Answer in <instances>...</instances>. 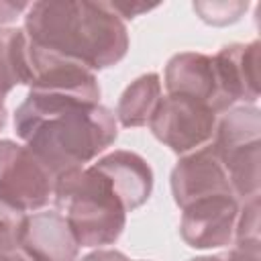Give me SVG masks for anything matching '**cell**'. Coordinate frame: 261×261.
I'll return each mask as SVG.
<instances>
[{
    "label": "cell",
    "mask_w": 261,
    "mask_h": 261,
    "mask_svg": "<svg viewBox=\"0 0 261 261\" xmlns=\"http://www.w3.org/2000/svg\"><path fill=\"white\" fill-rule=\"evenodd\" d=\"M14 130L39 161L59 175L82 169L118 135L116 116L98 104L27 94L14 112Z\"/></svg>",
    "instance_id": "obj_1"
},
{
    "label": "cell",
    "mask_w": 261,
    "mask_h": 261,
    "mask_svg": "<svg viewBox=\"0 0 261 261\" xmlns=\"http://www.w3.org/2000/svg\"><path fill=\"white\" fill-rule=\"evenodd\" d=\"M27 37L88 69H106L128 51L124 20L108 2L88 0H41L24 14Z\"/></svg>",
    "instance_id": "obj_2"
},
{
    "label": "cell",
    "mask_w": 261,
    "mask_h": 261,
    "mask_svg": "<svg viewBox=\"0 0 261 261\" xmlns=\"http://www.w3.org/2000/svg\"><path fill=\"white\" fill-rule=\"evenodd\" d=\"M53 200L80 247L112 245L124 230L126 210L110 181L92 165L59 175Z\"/></svg>",
    "instance_id": "obj_3"
},
{
    "label": "cell",
    "mask_w": 261,
    "mask_h": 261,
    "mask_svg": "<svg viewBox=\"0 0 261 261\" xmlns=\"http://www.w3.org/2000/svg\"><path fill=\"white\" fill-rule=\"evenodd\" d=\"M20 84L29 94L47 98H65L98 104V77L86 65L33 43L27 33L20 43Z\"/></svg>",
    "instance_id": "obj_4"
},
{
    "label": "cell",
    "mask_w": 261,
    "mask_h": 261,
    "mask_svg": "<svg viewBox=\"0 0 261 261\" xmlns=\"http://www.w3.org/2000/svg\"><path fill=\"white\" fill-rule=\"evenodd\" d=\"M53 173L27 147L10 139L0 141V200L22 210L37 212L55 190Z\"/></svg>",
    "instance_id": "obj_5"
},
{
    "label": "cell",
    "mask_w": 261,
    "mask_h": 261,
    "mask_svg": "<svg viewBox=\"0 0 261 261\" xmlns=\"http://www.w3.org/2000/svg\"><path fill=\"white\" fill-rule=\"evenodd\" d=\"M216 120L218 114L206 104L167 94L157 104L149 120V128L157 141L181 157L212 143Z\"/></svg>",
    "instance_id": "obj_6"
},
{
    "label": "cell",
    "mask_w": 261,
    "mask_h": 261,
    "mask_svg": "<svg viewBox=\"0 0 261 261\" xmlns=\"http://www.w3.org/2000/svg\"><path fill=\"white\" fill-rule=\"evenodd\" d=\"M163 84L169 96L198 100L216 114H222L234 106L230 98L224 94L214 57L206 53H175L165 65Z\"/></svg>",
    "instance_id": "obj_7"
},
{
    "label": "cell",
    "mask_w": 261,
    "mask_h": 261,
    "mask_svg": "<svg viewBox=\"0 0 261 261\" xmlns=\"http://www.w3.org/2000/svg\"><path fill=\"white\" fill-rule=\"evenodd\" d=\"M239 200L232 194H216L181 208L179 234L194 249L228 247L234 239Z\"/></svg>",
    "instance_id": "obj_8"
},
{
    "label": "cell",
    "mask_w": 261,
    "mask_h": 261,
    "mask_svg": "<svg viewBox=\"0 0 261 261\" xmlns=\"http://www.w3.org/2000/svg\"><path fill=\"white\" fill-rule=\"evenodd\" d=\"M171 194L179 208L208 196L232 194L226 171L214 153L212 143L179 157L171 169Z\"/></svg>",
    "instance_id": "obj_9"
},
{
    "label": "cell",
    "mask_w": 261,
    "mask_h": 261,
    "mask_svg": "<svg viewBox=\"0 0 261 261\" xmlns=\"http://www.w3.org/2000/svg\"><path fill=\"white\" fill-rule=\"evenodd\" d=\"M18 251L31 261H75L80 243L59 210L27 214Z\"/></svg>",
    "instance_id": "obj_10"
},
{
    "label": "cell",
    "mask_w": 261,
    "mask_h": 261,
    "mask_svg": "<svg viewBox=\"0 0 261 261\" xmlns=\"http://www.w3.org/2000/svg\"><path fill=\"white\" fill-rule=\"evenodd\" d=\"M214 57L220 84L232 104L243 102L255 106L261 88V43H230Z\"/></svg>",
    "instance_id": "obj_11"
},
{
    "label": "cell",
    "mask_w": 261,
    "mask_h": 261,
    "mask_svg": "<svg viewBox=\"0 0 261 261\" xmlns=\"http://www.w3.org/2000/svg\"><path fill=\"white\" fill-rule=\"evenodd\" d=\"M114 188L126 212L143 206L153 192V171L151 165L133 151H112L92 163Z\"/></svg>",
    "instance_id": "obj_12"
},
{
    "label": "cell",
    "mask_w": 261,
    "mask_h": 261,
    "mask_svg": "<svg viewBox=\"0 0 261 261\" xmlns=\"http://www.w3.org/2000/svg\"><path fill=\"white\" fill-rule=\"evenodd\" d=\"M163 98L161 77L157 73H143L133 80L118 98L116 118L122 126H145L149 124L157 104Z\"/></svg>",
    "instance_id": "obj_13"
},
{
    "label": "cell",
    "mask_w": 261,
    "mask_h": 261,
    "mask_svg": "<svg viewBox=\"0 0 261 261\" xmlns=\"http://www.w3.org/2000/svg\"><path fill=\"white\" fill-rule=\"evenodd\" d=\"M257 141H261V112L257 106H232L218 116L212 139V149L216 153H226Z\"/></svg>",
    "instance_id": "obj_14"
},
{
    "label": "cell",
    "mask_w": 261,
    "mask_h": 261,
    "mask_svg": "<svg viewBox=\"0 0 261 261\" xmlns=\"http://www.w3.org/2000/svg\"><path fill=\"white\" fill-rule=\"evenodd\" d=\"M24 31L2 27L0 29V102L20 84V43Z\"/></svg>",
    "instance_id": "obj_15"
},
{
    "label": "cell",
    "mask_w": 261,
    "mask_h": 261,
    "mask_svg": "<svg viewBox=\"0 0 261 261\" xmlns=\"http://www.w3.org/2000/svg\"><path fill=\"white\" fill-rule=\"evenodd\" d=\"M194 12L204 20L206 24L212 27H226L237 20L249 10L247 0H198L192 4Z\"/></svg>",
    "instance_id": "obj_16"
},
{
    "label": "cell",
    "mask_w": 261,
    "mask_h": 261,
    "mask_svg": "<svg viewBox=\"0 0 261 261\" xmlns=\"http://www.w3.org/2000/svg\"><path fill=\"white\" fill-rule=\"evenodd\" d=\"M27 212L0 200V253L18 251Z\"/></svg>",
    "instance_id": "obj_17"
},
{
    "label": "cell",
    "mask_w": 261,
    "mask_h": 261,
    "mask_svg": "<svg viewBox=\"0 0 261 261\" xmlns=\"http://www.w3.org/2000/svg\"><path fill=\"white\" fill-rule=\"evenodd\" d=\"M232 241H259V196L247 198L239 206Z\"/></svg>",
    "instance_id": "obj_18"
},
{
    "label": "cell",
    "mask_w": 261,
    "mask_h": 261,
    "mask_svg": "<svg viewBox=\"0 0 261 261\" xmlns=\"http://www.w3.org/2000/svg\"><path fill=\"white\" fill-rule=\"evenodd\" d=\"M222 261H261V241H232Z\"/></svg>",
    "instance_id": "obj_19"
},
{
    "label": "cell",
    "mask_w": 261,
    "mask_h": 261,
    "mask_svg": "<svg viewBox=\"0 0 261 261\" xmlns=\"http://www.w3.org/2000/svg\"><path fill=\"white\" fill-rule=\"evenodd\" d=\"M110 8L120 16V18H135L143 12H149V10H155L159 4H145V2H108Z\"/></svg>",
    "instance_id": "obj_20"
},
{
    "label": "cell",
    "mask_w": 261,
    "mask_h": 261,
    "mask_svg": "<svg viewBox=\"0 0 261 261\" xmlns=\"http://www.w3.org/2000/svg\"><path fill=\"white\" fill-rule=\"evenodd\" d=\"M29 6H31L29 2H6V0H0V29L4 24H10L12 20H16V16L27 12Z\"/></svg>",
    "instance_id": "obj_21"
},
{
    "label": "cell",
    "mask_w": 261,
    "mask_h": 261,
    "mask_svg": "<svg viewBox=\"0 0 261 261\" xmlns=\"http://www.w3.org/2000/svg\"><path fill=\"white\" fill-rule=\"evenodd\" d=\"M80 261H130V259L116 249H96L86 257H82Z\"/></svg>",
    "instance_id": "obj_22"
},
{
    "label": "cell",
    "mask_w": 261,
    "mask_h": 261,
    "mask_svg": "<svg viewBox=\"0 0 261 261\" xmlns=\"http://www.w3.org/2000/svg\"><path fill=\"white\" fill-rule=\"evenodd\" d=\"M0 261H31V259L24 257L20 251H12V253H0Z\"/></svg>",
    "instance_id": "obj_23"
},
{
    "label": "cell",
    "mask_w": 261,
    "mask_h": 261,
    "mask_svg": "<svg viewBox=\"0 0 261 261\" xmlns=\"http://www.w3.org/2000/svg\"><path fill=\"white\" fill-rule=\"evenodd\" d=\"M190 261H222V255H204V257H194Z\"/></svg>",
    "instance_id": "obj_24"
},
{
    "label": "cell",
    "mask_w": 261,
    "mask_h": 261,
    "mask_svg": "<svg viewBox=\"0 0 261 261\" xmlns=\"http://www.w3.org/2000/svg\"><path fill=\"white\" fill-rule=\"evenodd\" d=\"M6 118H8V112H6V108H4V102H0V130L4 128Z\"/></svg>",
    "instance_id": "obj_25"
}]
</instances>
